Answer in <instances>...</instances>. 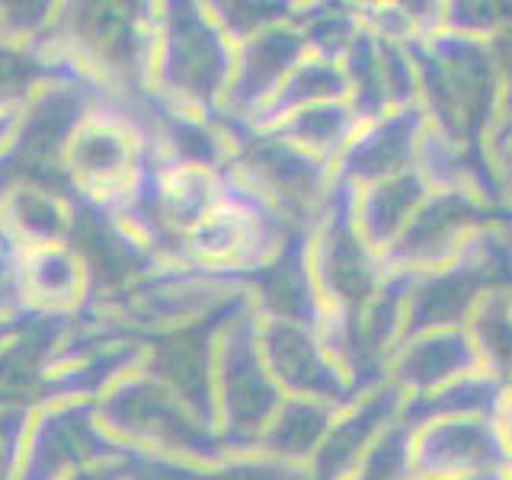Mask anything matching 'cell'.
Wrapping results in <instances>:
<instances>
[{"mask_svg": "<svg viewBox=\"0 0 512 480\" xmlns=\"http://www.w3.org/2000/svg\"><path fill=\"white\" fill-rule=\"evenodd\" d=\"M154 109L106 100L77 128L64 154V176L77 199L116 212L135 196L154 160Z\"/></svg>", "mask_w": 512, "mask_h": 480, "instance_id": "4", "label": "cell"}, {"mask_svg": "<svg viewBox=\"0 0 512 480\" xmlns=\"http://www.w3.org/2000/svg\"><path fill=\"white\" fill-rule=\"evenodd\" d=\"M68 247L77 253V260L84 263L87 272L90 282L87 308H96V304H106L125 295L144 276L160 269L154 263V256L141 247V240L116 215L84 199L74 202V224H71Z\"/></svg>", "mask_w": 512, "mask_h": 480, "instance_id": "8", "label": "cell"}, {"mask_svg": "<svg viewBox=\"0 0 512 480\" xmlns=\"http://www.w3.org/2000/svg\"><path fill=\"white\" fill-rule=\"evenodd\" d=\"M234 42L205 4H157L148 106L167 116L215 119L224 109Z\"/></svg>", "mask_w": 512, "mask_h": 480, "instance_id": "1", "label": "cell"}, {"mask_svg": "<svg viewBox=\"0 0 512 480\" xmlns=\"http://www.w3.org/2000/svg\"><path fill=\"white\" fill-rule=\"evenodd\" d=\"M68 480H132V455H119V458H109L100 464H90V468L71 474Z\"/></svg>", "mask_w": 512, "mask_h": 480, "instance_id": "14", "label": "cell"}, {"mask_svg": "<svg viewBox=\"0 0 512 480\" xmlns=\"http://www.w3.org/2000/svg\"><path fill=\"white\" fill-rule=\"evenodd\" d=\"M58 4H0V39L39 45L52 36Z\"/></svg>", "mask_w": 512, "mask_h": 480, "instance_id": "12", "label": "cell"}, {"mask_svg": "<svg viewBox=\"0 0 512 480\" xmlns=\"http://www.w3.org/2000/svg\"><path fill=\"white\" fill-rule=\"evenodd\" d=\"M29 324H32V314H23V311H0V352H4Z\"/></svg>", "mask_w": 512, "mask_h": 480, "instance_id": "15", "label": "cell"}, {"mask_svg": "<svg viewBox=\"0 0 512 480\" xmlns=\"http://www.w3.org/2000/svg\"><path fill=\"white\" fill-rule=\"evenodd\" d=\"M58 80H87L52 42L23 45L0 39V116L20 112Z\"/></svg>", "mask_w": 512, "mask_h": 480, "instance_id": "11", "label": "cell"}, {"mask_svg": "<svg viewBox=\"0 0 512 480\" xmlns=\"http://www.w3.org/2000/svg\"><path fill=\"white\" fill-rule=\"evenodd\" d=\"M10 276L20 311L32 317H77L90 304L84 263L68 244L13 253Z\"/></svg>", "mask_w": 512, "mask_h": 480, "instance_id": "9", "label": "cell"}, {"mask_svg": "<svg viewBox=\"0 0 512 480\" xmlns=\"http://www.w3.org/2000/svg\"><path fill=\"white\" fill-rule=\"evenodd\" d=\"M228 320L208 314L196 320V324L160 330L141 340L144 343L141 372H148L157 384H164L176 400H183L212 429H215V359H218L221 330Z\"/></svg>", "mask_w": 512, "mask_h": 480, "instance_id": "7", "label": "cell"}, {"mask_svg": "<svg viewBox=\"0 0 512 480\" xmlns=\"http://www.w3.org/2000/svg\"><path fill=\"white\" fill-rule=\"evenodd\" d=\"M13 135H16V116H0V157L10 151Z\"/></svg>", "mask_w": 512, "mask_h": 480, "instance_id": "17", "label": "cell"}, {"mask_svg": "<svg viewBox=\"0 0 512 480\" xmlns=\"http://www.w3.org/2000/svg\"><path fill=\"white\" fill-rule=\"evenodd\" d=\"M10 260H13V256H10V250L4 247V240H0V266H10Z\"/></svg>", "mask_w": 512, "mask_h": 480, "instance_id": "18", "label": "cell"}, {"mask_svg": "<svg viewBox=\"0 0 512 480\" xmlns=\"http://www.w3.org/2000/svg\"><path fill=\"white\" fill-rule=\"evenodd\" d=\"M0 311H20V301H16V288H13L10 266H0Z\"/></svg>", "mask_w": 512, "mask_h": 480, "instance_id": "16", "label": "cell"}, {"mask_svg": "<svg viewBox=\"0 0 512 480\" xmlns=\"http://www.w3.org/2000/svg\"><path fill=\"white\" fill-rule=\"evenodd\" d=\"M119 455L125 448L106 436L93 400H45L29 410L13 480H68Z\"/></svg>", "mask_w": 512, "mask_h": 480, "instance_id": "5", "label": "cell"}, {"mask_svg": "<svg viewBox=\"0 0 512 480\" xmlns=\"http://www.w3.org/2000/svg\"><path fill=\"white\" fill-rule=\"evenodd\" d=\"M157 4H58L52 42L112 100L148 106Z\"/></svg>", "mask_w": 512, "mask_h": 480, "instance_id": "2", "label": "cell"}, {"mask_svg": "<svg viewBox=\"0 0 512 480\" xmlns=\"http://www.w3.org/2000/svg\"><path fill=\"white\" fill-rule=\"evenodd\" d=\"M100 426L125 452L208 468L224 458L218 432L148 372H132L96 400Z\"/></svg>", "mask_w": 512, "mask_h": 480, "instance_id": "3", "label": "cell"}, {"mask_svg": "<svg viewBox=\"0 0 512 480\" xmlns=\"http://www.w3.org/2000/svg\"><path fill=\"white\" fill-rule=\"evenodd\" d=\"M77 196L39 186L7 183L0 186V240L13 253L68 244Z\"/></svg>", "mask_w": 512, "mask_h": 480, "instance_id": "10", "label": "cell"}, {"mask_svg": "<svg viewBox=\"0 0 512 480\" xmlns=\"http://www.w3.org/2000/svg\"><path fill=\"white\" fill-rule=\"evenodd\" d=\"M269 368L260 352L253 320L231 314L221 330L218 359H215V432L221 445L253 439L272 423Z\"/></svg>", "mask_w": 512, "mask_h": 480, "instance_id": "6", "label": "cell"}, {"mask_svg": "<svg viewBox=\"0 0 512 480\" xmlns=\"http://www.w3.org/2000/svg\"><path fill=\"white\" fill-rule=\"evenodd\" d=\"M26 423H29V410L0 407V480L16 477V461H20Z\"/></svg>", "mask_w": 512, "mask_h": 480, "instance_id": "13", "label": "cell"}]
</instances>
